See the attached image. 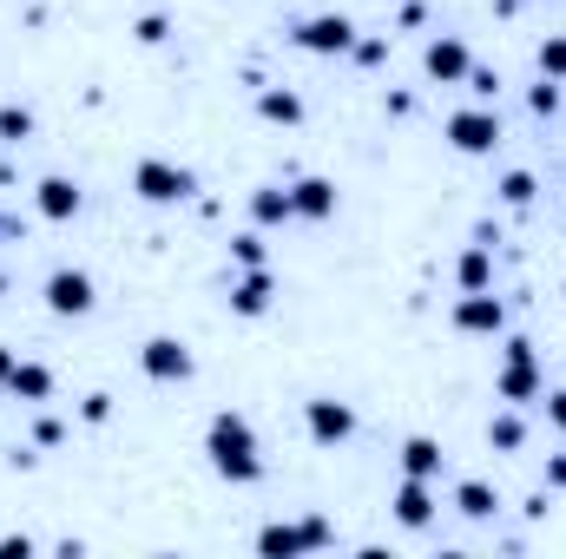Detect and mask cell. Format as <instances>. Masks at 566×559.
Masks as SVG:
<instances>
[{
    "instance_id": "cell-1",
    "label": "cell",
    "mask_w": 566,
    "mask_h": 559,
    "mask_svg": "<svg viewBox=\"0 0 566 559\" xmlns=\"http://www.w3.org/2000/svg\"><path fill=\"white\" fill-rule=\"evenodd\" d=\"M205 454H211V474L231 481V487H258L264 481V454H258V428L238 415V409H218L205 428Z\"/></svg>"
},
{
    "instance_id": "cell-2",
    "label": "cell",
    "mask_w": 566,
    "mask_h": 559,
    "mask_svg": "<svg viewBox=\"0 0 566 559\" xmlns=\"http://www.w3.org/2000/svg\"><path fill=\"white\" fill-rule=\"evenodd\" d=\"M494 395H501V402H514V409H527V402H541V395H547V376H541V356H534V342H527V336H507V342H501Z\"/></svg>"
},
{
    "instance_id": "cell-3",
    "label": "cell",
    "mask_w": 566,
    "mask_h": 559,
    "mask_svg": "<svg viewBox=\"0 0 566 559\" xmlns=\"http://www.w3.org/2000/svg\"><path fill=\"white\" fill-rule=\"evenodd\" d=\"M133 191H139L145 204H191L198 198V171L171 165V158H139L133 165Z\"/></svg>"
},
{
    "instance_id": "cell-4",
    "label": "cell",
    "mask_w": 566,
    "mask_h": 559,
    "mask_svg": "<svg viewBox=\"0 0 566 559\" xmlns=\"http://www.w3.org/2000/svg\"><path fill=\"white\" fill-rule=\"evenodd\" d=\"M448 145L461 151V158H494L501 139H507V126H501V113L494 106H461V113H448Z\"/></svg>"
},
{
    "instance_id": "cell-5",
    "label": "cell",
    "mask_w": 566,
    "mask_h": 559,
    "mask_svg": "<svg viewBox=\"0 0 566 559\" xmlns=\"http://www.w3.org/2000/svg\"><path fill=\"white\" fill-rule=\"evenodd\" d=\"M290 40H296L303 53H316V60H349V46H356V20H349V13H310V20L290 27Z\"/></svg>"
},
{
    "instance_id": "cell-6",
    "label": "cell",
    "mask_w": 566,
    "mask_h": 559,
    "mask_svg": "<svg viewBox=\"0 0 566 559\" xmlns=\"http://www.w3.org/2000/svg\"><path fill=\"white\" fill-rule=\"evenodd\" d=\"M40 296H46V309L53 316H93V303H99V283L86 277V271H53V277L40 283Z\"/></svg>"
},
{
    "instance_id": "cell-7",
    "label": "cell",
    "mask_w": 566,
    "mask_h": 559,
    "mask_svg": "<svg viewBox=\"0 0 566 559\" xmlns=\"http://www.w3.org/2000/svg\"><path fill=\"white\" fill-rule=\"evenodd\" d=\"M454 329H461V336H507V303H501L494 289H461Z\"/></svg>"
},
{
    "instance_id": "cell-8",
    "label": "cell",
    "mask_w": 566,
    "mask_h": 559,
    "mask_svg": "<svg viewBox=\"0 0 566 559\" xmlns=\"http://www.w3.org/2000/svg\"><path fill=\"white\" fill-rule=\"evenodd\" d=\"M303 428H310L316 447H343L356 434V409L336 402V395H316V402H303Z\"/></svg>"
},
{
    "instance_id": "cell-9",
    "label": "cell",
    "mask_w": 566,
    "mask_h": 559,
    "mask_svg": "<svg viewBox=\"0 0 566 559\" xmlns=\"http://www.w3.org/2000/svg\"><path fill=\"white\" fill-rule=\"evenodd\" d=\"M139 369L151 376V382H191V349L178 342V336H145L139 342Z\"/></svg>"
},
{
    "instance_id": "cell-10",
    "label": "cell",
    "mask_w": 566,
    "mask_h": 559,
    "mask_svg": "<svg viewBox=\"0 0 566 559\" xmlns=\"http://www.w3.org/2000/svg\"><path fill=\"white\" fill-rule=\"evenodd\" d=\"M468 66H474V53H468V40H454V33H434V40L422 46V73L434 80V86H461Z\"/></svg>"
},
{
    "instance_id": "cell-11",
    "label": "cell",
    "mask_w": 566,
    "mask_h": 559,
    "mask_svg": "<svg viewBox=\"0 0 566 559\" xmlns=\"http://www.w3.org/2000/svg\"><path fill=\"white\" fill-rule=\"evenodd\" d=\"M80 204H86V191H80L73 178H60V171L33 184V211H40L46 224H73V218H80Z\"/></svg>"
},
{
    "instance_id": "cell-12",
    "label": "cell",
    "mask_w": 566,
    "mask_h": 559,
    "mask_svg": "<svg viewBox=\"0 0 566 559\" xmlns=\"http://www.w3.org/2000/svg\"><path fill=\"white\" fill-rule=\"evenodd\" d=\"M389 514H396V527L422 534L428 520H434V481H416V474H402V487L389 494Z\"/></svg>"
},
{
    "instance_id": "cell-13",
    "label": "cell",
    "mask_w": 566,
    "mask_h": 559,
    "mask_svg": "<svg viewBox=\"0 0 566 559\" xmlns=\"http://www.w3.org/2000/svg\"><path fill=\"white\" fill-rule=\"evenodd\" d=\"M271 303H277V277H271V264H264V271H244V277L231 283V316L258 323V316H271Z\"/></svg>"
},
{
    "instance_id": "cell-14",
    "label": "cell",
    "mask_w": 566,
    "mask_h": 559,
    "mask_svg": "<svg viewBox=\"0 0 566 559\" xmlns=\"http://www.w3.org/2000/svg\"><path fill=\"white\" fill-rule=\"evenodd\" d=\"M290 211L310 218V224L336 218V184H329V178H296V184H290Z\"/></svg>"
},
{
    "instance_id": "cell-15",
    "label": "cell",
    "mask_w": 566,
    "mask_h": 559,
    "mask_svg": "<svg viewBox=\"0 0 566 559\" xmlns=\"http://www.w3.org/2000/svg\"><path fill=\"white\" fill-rule=\"evenodd\" d=\"M258 119H271V126H303V93H296V86H258Z\"/></svg>"
},
{
    "instance_id": "cell-16",
    "label": "cell",
    "mask_w": 566,
    "mask_h": 559,
    "mask_svg": "<svg viewBox=\"0 0 566 559\" xmlns=\"http://www.w3.org/2000/svg\"><path fill=\"white\" fill-rule=\"evenodd\" d=\"M290 218H296V211H290V184H258V191H251V224H258V231H277Z\"/></svg>"
},
{
    "instance_id": "cell-17",
    "label": "cell",
    "mask_w": 566,
    "mask_h": 559,
    "mask_svg": "<svg viewBox=\"0 0 566 559\" xmlns=\"http://www.w3.org/2000/svg\"><path fill=\"white\" fill-rule=\"evenodd\" d=\"M454 514L461 520H494L501 514V494L488 481H454Z\"/></svg>"
},
{
    "instance_id": "cell-18",
    "label": "cell",
    "mask_w": 566,
    "mask_h": 559,
    "mask_svg": "<svg viewBox=\"0 0 566 559\" xmlns=\"http://www.w3.org/2000/svg\"><path fill=\"white\" fill-rule=\"evenodd\" d=\"M396 461H402V474H416V481H441V441H428V434H409Z\"/></svg>"
},
{
    "instance_id": "cell-19",
    "label": "cell",
    "mask_w": 566,
    "mask_h": 559,
    "mask_svg": "<svg viewBox=\"0 0 566 559\" xmlns=\"http://www.w3.org/2000/svg\"><path fill=\"white\" fill-rule=\"evenodd\" d=\"M488 447H494V454H521V447H527V421H521L514 402H507L501 415H488Z\"/></svg>"
},
{
    "instance_id": "cell-20",
    "label": "cell",
    "mask_w": 566,
    "mask_h": 559,
    "mask_svg": "<svg viewBox=\"0 0 566 559\" xmlns=\"http://www.w3.org/2000/svg\"><path fill=\"white\" fill-rule=\"evenodd\" d=\"M7 395H20V402H46V395H53V369H46V362H13Z\"/></svg>"
},
{
    "instance_id": "cell-21",
    "label": "cell",
    "mask_w": 566,
    "mask_h": 559,
    "mask_svg": "<svg viewBox=\"0 0 566 559\" xmlns=\"http://www.w3.org/2000/svg\"><path fill=\"white\" fill-rule=\"evenodd\" d=\"M454 283H461V289H494V257H488V244H468V251L454 257Z\"/></svg>"
},
{
    "instance_id": "cell-22",
    "label": "cell",
    "mask_w": 566,
    "mask_h": 559,
    "mask_svg": "<svg viewBox=\"0 0 566 559\" xmlns=\"http://www.w3.org/2000/svg\"><path fill=\"white\" fill-rule=\"evenodd\" d=\"M258 553H264V559H296V553H310V547H303V527H283V520L258 527Z\"/></svg>"
},
{
    "instance_id": "cell-23",
    "label": "cell",
    "mask_w": 566,
    "mask_h": 559,
    "mask_svg": "<svg viewBox=\"0 0 566 559\" xmlns=\"http://www.w3.org/2000/svg\"><path fill=\"white\" fill-rule=\"evenodd\" d=\"M231 264H238V271H264V264H271V244H264V231H258V224L231 238Z\"/></svg>"
},
{
    "instance_id": "cell-24",
    "label": "cell",
    "mask_w": 566,
    "mask_h": 559,
    "mask_svg": "<svg viewBox=\"0 0 566 559\" xmlns=\"http://www.w3.org/2000/svg\"><path fill=\"white\" fill-rule=\"evenodd\" d=\"M27 139H33V113L20 99H7L0 106V145H27Z\"/></svg>"
},
{
    "instance_id": "cell-25",
    "label": "cell",
    "mask_w": 566,
    "mask_h": 559,
    "mask_svg": "<svg viewBox=\"0 0 566 559\" xmlns=\"http://www.w3.org/2000/svg\"><path fill=\"white\" fill-rule=\"evenodd\" d=\"M494 191H501V204H514V211H527V204H534V191H541V178H534V171H507V178H501Z\"/></svg>"
},
{
    "instance_id": "cell-26",
    "label": "cell",
    "mask_w": 566,
    "mask_h": 559,
    "mask_svg": "<svg viewBox=\"0 0 566 559\" xmlns=\"http://www.w3.org/2000/svg\"><path fill=\"white\" fill-rule=\"evenodd\" d=\"M527 113L534 119H560V80L541 73V86H527Z\"/></svg>"
},
{
    "instance_id": "cell-27",
    "label": "cell",
    "mask_w": 566,
    "mask_h": 559,
    "mask_svg": "<svg viewBox=\"0 0 566 559\" xmlns=\"http://www.w3.org/2000/svg\"><path fill=\"white\" fill-rule=\"evenodd\" d=\"M534 66H541L547 80H566V33H547V40L534 46Z\"/></svg>"
},
{
    "instance_id": "cell-28",
    "label": "cell",
    "mask_w": 566,
    "mask_h": 559,
    "mask_svg": "<svg viewBox=\"0 0 566 559\" xmlns=\"http://www.w3.org/2000/svg\"><path fill=\"white\" fill-rule=\"evenodd\" d=\"M461 86L474 93V106H494V99H501V73H494V66H468Z\"/></svg>"
},
{
    "instance_id": "cell-29",
    "label": "cell",
    "mask_w": 566,
    "mask_h": 559,
    "mask_svg": "<svg viewBox=\"0 0 566 559\" xmlns=\"http://www.w3.org/2000/svg\"><path fill=\"white\" fill-rule=\"evenodd\" d=\"M349 60H356V66H382V60H389V40H382V33H356Z\"/></svg>"
},
{
    "instance_id": "cell-30",
    "label": "cell",
    "mask_w": 566,
    "mask_h": 559,
    "mask_svg": "<svg viewBox=\"0 0 566 559\" xmlns=\"http://www.w3.org/2000/svg\"><path fill=\"white\" fill-rule=\"evenodd\" d=\"M165 33H171L165 13H139V20H133V40H139V46H165Z\"/></svg>"
},
{
    "instance_id": "cell-31",
    "label": "cell",
    "mask_w": 566,
    "mask_h": 559,
    "mask_svg": "<svg viewBox=\"0 0 566 559\" xmlns=\"http://www.w3.org/2000/svg\"><path fill=\"white\" fill-rule=\"evenodd\" d=\"M296 527H303V547H310V553H316V547H329V540H336V527H329V520H323V514H303V520H296Z\"/></svg>"
},
{
    "instance_id": "cell-32",
    "label": "cell",
    "mask_w": 566,
    "mask_h": 559,
    "mask_svg": "<svg viewBox=\"0 0 566 559\" xmlns=\"http://www.w3.org/2000/svg\"><path fill=\"white\" fill-rule=\"evenodd\" d=\"M80 421H93V428H99V421H113V395H106V389H93V395L80 402Z\"/></svg>"
},
{
    "instance_id": "cell-33",
    "label": "cell",
    "mask_w": 566,
    "mask_h": 559,
    "mask_svg": "<svg viewBox=\"0 0 566 559\" xmlns=\"http://www.w3.org/2000/svg\"><path fill=\"white\" fill-rule=\"evenodd\" d=\"M33 441H40V447H60V441H66V421H60V415H40V421H33Z\"/></svg>"
},
{
    "instance_id": "cell-34",
    "label": "cell",
    "mask_w": 566,
    "mask_h": 559,
    "mask_svg": "<svg viewBox=\"0 0 566 559\" xmlns=\"http://www.w3.org/2000/svg\"><path fill=\"white\" fill-rule=\"evenodd\" d=\"M541 402H547V421H554V428H560V434H566V389H547Z\"/></svg>"
},
{
    "instance_id": "cell-35",
    "label": "cell",
    "mask_w": 566,
    "mask_h": 559,
    "mask_svg": "<svg viewBox=\"0 0 566 559\" xmlns=\"http://www.w3.org/2000/svg\"><path fill=\"white\" fill-rule=\"evenodd\" d=\"M547 494H566V454H547Z\"/></svg>"
},
{
    "instance_id": "cell-36",
    "label": "cell",
    "mask_w": 566,
    "mask_h": 559,
    "mask_svg": "<svg viewBox=\"0 0 566 559\" xmlns=\"http://www.w3.org/2000/svg\"><path fill=\"white\" fill-rule=\"evenodd\" d=\"M33 553V540H27V534H7V540H0V559H27Z\"/></svg>"
},
{
    "instance_id": "cell-37",
    "label": "cell",
    "mask_w": 566,
    "mask_h": 559,
    "mask_svg": "<svg viewBox=\"0 0 566 559\" xmlns=\"http://www.w3.org/2000/svg\"><path fill=\"white\" fill-rule=\"evenodd\" d=\"M382 106H389V119H409V113H416V93H389Z\"/></svg>"
},
{
    "instance_id": "cell-38",
    "label": "cell",
    "mask_w": 566,
    "mask_h": 559,
    "mask_svg": "<svg viewBox=\"0 0 566 559\" xmlns=\"http://www.w3.org/2000/svg\"><path fill=\"white\" fill-rule=\"evenodd\" d=\"M13 362H20V349H7V342H0V389H7V376H13Z\"/></svg>"
}]
</instances>
